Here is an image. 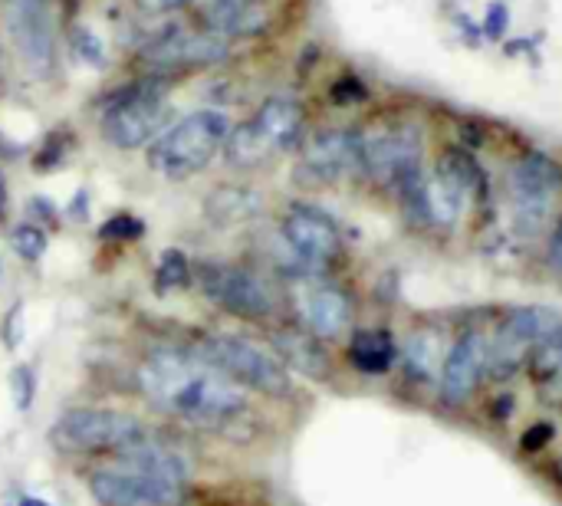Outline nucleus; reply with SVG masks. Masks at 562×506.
Here are the masks:
<instances>
[{
    "label": "nucleus",
    "instance_id": "29",
    "mask_svg": "<svg viewBox=\"0 0 562 506\" xmlns=\"http://www.w3.org/2000/svg\"><path fill=\"white\" fill-rule=\"evenodd\" d=\"M507 27H510V10H507V4H503V0H490L487 10H484V37L497 43V40H503Z\"/></svg>",
    "mask_w": 562,
    "mask_h": 506
},
{
    "label": "nucleus",
    "instance_id": "8",
    "mask_svg": "<svg viewBox=\"0 0 562 506\" xmlns=\"http://www.w3.org/2000/svg\"><path fill=\"white\" fill-rule=\"evenodd\" d=\"M194 280L201 283L204 296L224 309V313L260 322L277 309L273 286L257 270L240 263H201Z\"/></svg>",
    "mask_w": 562,
    "mask_h": 506
},
{
    "label": "nucleus",
    "instance_id": "31",
    "mask_svg": "<svg viewBox=\"0 0 562 506\" xmlns=\"http://www.w3.org/2000/svg\"><path fill=\"white\" fill-rule=\"evenodd\" d=\"M24 306L20 303H14V309H10L7 313V319H4V342H7V349H17L20 345V336H24V332H20V326H24Z\"/></svg>",
    "mask_w": 562,
    "mask_h": 506
},
{
    "label": "nucleus",
    "instance_id": "28",
    "mask_svg": "<svg viewBox=\"0 0 562 506\" xmlns=\"http://www.w3.org/2000/svg\"><path fill=\"white\" fill-rule=\"evenodd\" d=\"M73 50H76L79 60L89 63V66L106 63V43H102L89 27H76L73 30Z\"/></svg>",
    "mask_w": 562,
    "mask_h": 506
},
{
    "label": "nucleus",
    "instance_id": "10",
    "mask_svg": "<svg viewBox=\"0 0 562 506\" xmlns=\"http://www.w3.org/2000/svg\"><path fill=\"white\" fill-rule=\"evenodd\" d=\"M89 493L99 506H178L185 500V483H171L112 460L109 467L93 470Z\"/></svg>",
    "mask_w": 562,
    "mask_h": 506
},
{
    "label": "nucleus",
    "instance_id": "25",
    "mask_svg": "<svg viewBox=\"0 0 562 506\" xmlns=\"http://www.w3.org/2000/svg\"><path fill=\"white\" fill-rule=\"evenodd\" d=\"M369 86L362 83L355 73H342L336 83L329 86V102L332 106H359V102H369Z\"/></svg>",
    "mask_w": 562,
    "mask_h": 506
},
{
    "label": "nucleus",
    "instance_id": "12",
    "mask_svg": "<svg viewBox=\"0 0 562 506\" xmlns=\"http://www.w3.org/2000/svg\"><path fill=\"white\" fill-rule=\"evenodd\" d=\"M352 171H362V132L355 129H323L303 145L296 175L303 184L323 188L336 184Z\"/></svg>",
    "mask_w": 562,
    "mask_h": 506
},
{
    "label": "nucleus",
    "instance_id": "18",
    "mask_svg": "<svg viewBox=\"0 0 562 506\" xmlns=\"http://www.w3.org/2000/svg\"><path fill=\"white\" fill-rule=\"evenodd\" d=\"M273 349H277L280 362L296 368L309 378H326L329 375V355L323 349V339L303 329H283L273 336Z\"/></svg>",
    "mask_w": 562,
    "mask_h": 506
},
{
    "label": "nucleus",
    "instance_id": "3",
    "mask_svg": "<svg viewBox=\"0 0 562 506\" xmlns=\"http://www.w3.org/2000/svg\"><path fill=\"white\" fill-rule=\"evenodd\" d=\"M171 83H175L171 76L152 73L109 92L99 119V129L106 135V142L116 145L119 152H135V148L152 145L165 132Z\"/></svg>",
    "mask_w": 562,
    "mask_h": 506
},
{
    "label": "nucleus",
    "instance_id": "7",
    "mask_svg": "<svg viewBox=\"0 0 562 506\" xmlns=\"http://www.w3.org/2000/svg\"><path fill=\"white\" fill-rule=\"evenodd\" d=\"M362 171L411 201L421 188V135L408 125L362 132Z\"/></svg>",
    "mask_w": 562,
    "mask_h": 506
},
{
    "label": "nucleus",
    "instance_id": "14",
    "mask_svg": "<svg viewBox=\"0 0 562 506\" xmlns=\"http://www.w3.org/2000/svg\"><path fill=\"white\" fill-rule=\"evenodd\" d=\"M487 372V339L480 332H464L444 355L441 395L447 405H464Z\"/></svg>",
    "mask_w": 562,
    "mask_h": 506
},
{
    "label": "nucleus",
    "instance_id": "13",
    "mask_svg": "<svg viewBox=\"0 0 562 506\" xmlns=\"http://www.w3.org/2000/svg\"><path fill=\"white\" fill-rule=\"evenodd\" d=\"M280 237L286 240V247L306 263L309 273H319L323 267H329L342 253V234L336 221L313 204L286 207V214L280 221Z\"/></svg>",
    "mask_w": 562,
    "mask_h": 506
},
{
    "label": "nucleus",
    "instance_id": "9",
    "mask_svg": "<svg viewBox=\"0 0 562 506\" xmlns=\"http://www.w3.org/2000/svg\"><path fill=\"white\" fill-rule=\"evenodd\" d=\"M139 56L155 76H171V73H188V69L224 63L231 56V40L217 37V33L204 27H188V30L171 27L162 37L148 40Z\"/></svg>",
    "mask_w": 562,
    "mask_h": 506
},
{
    "label": "nucleus",
    "instance_id": "39",
    "mask_svg": "<svg viewBox=\"0 0 562 506\" xmlns=\"http://www.w3.org/2000/svg\"><path fill=\"white\" fill-rule=\"evenodd\" d=\"M559 477H562V460H559Z\"/></svg>",
    "mask_w": 562,
    "mask_h": 506
},
{
    "label": "nucleus",
    "instance_id": "11",
    "mask_svg": "<svg viewBox=\"0 0 562 506\" xmlns=\"http://www.w3.org/2000/svg\"><path fill=\"white\" fill-rule=\"evenodd\" d=\"M7 33L30 73L47 79L56 66V27L50 0H7Z\"/></svg>",
    "mask_w": 562,
    "mask_h": 506
},
{
    "label": "nucleus",
    "instance_id": "22",
    "mask_svg": "<svg viewBox=\"0 0 562 506\" xmlns=\"http://www.w3.org/2000/svg\"><path fill=\"white\" fill-rule=\"evenodd\" d=\"M438 362H444V349H441V336L434 329H418L408 336L405 345V368L408 375L415 378H431Z\"/></svg>",
    "mask_w": 562,
    "mask_h": 506
},
{
    "label": "nucleus",
    "instance_id": "36",
    "mask_svg": "<svg viewBox=\"0 0 562 506\" xmlns=\"http://www.w3.org/2000/svg\"><path fill=\"white\" fill-rule=\"evenodd\" d=\"M30 207H33V211H37V214H43V217H47V221H53V217H56L53 204H50L47 198H33V201H30Z\"/></svg>",
    "mask_w": 562,
    "mask_h": 506
},
{
    "label": "nucleus",
    "instance_id": "4",
    "mask_svg": "<svg viewBox=\"0 0 562 506\" xmlns=\"http://www.w3.org/2000/svg\"><path fill=\"white\" fill-rule=\"evenodd\" d=\"M194 355L237 388L260 391L267 398H286L293 391L290 372L280 362V355L244 336H204Z\"/></svg>",
    "mask_w": 562,
    "mask_h": 506
},
{
    "label": "nucleus",
    "instance_id": "32",
    "mask_svg": "<svg viewBox=\"0 0 562 506\" xmlns=\"http://www.w3.org/2000/svg\"><path fill=\"white\" fill-rule=\"evenodd\" d=\"M553 434H556V428L553 424H533L530 431L523 434V451H536V447H546L549 441H553Z\"/></svg>",
    "mask_w": 562,
    "mask_h": 506
},
{
    "label": "nucleus",
    "instance_id": "23",
    "mask_svg": "<svg viewBox=\"0 0 562 506\" xmlns=\"http://www.w3.org/2000/svg\"><path fill=\"white\" fill-rule=\"evenodd\" d=\"M191 280H194V267H191L188 253L178 250V247L165 250L162 260H158V267H155V290L158 293L185 290Z\"/></svg>",
    "mask_w": 562,
    "mask_h": 506
},
{
    "label": "nucleus",
    "instance_id": "26",
    "mask_svg": "<svg viewBox=\"0 0 562 506\" xmlns=\"http://www.w3.org/2000/svg\"><path fill=\"white\" fill-rule=\"evenodd\" d=\"M10 395H14L17 411H30L33 398H37V372L30 365H17L10 372Z\"/></svg>",
    "mask_w": 562,
    "mask_h": 506
},
{
    "label": "nucleus",
    "instance_id": "34",
    "mask_svg": "<svg viewBox=\"0 0 562 506\" xmlns=\"http://www.w3.org/2000/svg\"><path fill=\"white\" fill-rule=\"evenodd\" d=\"M66 148L60 145V138H50L47 145H43V152L37 155V168H50V165H60V158H63Z\"/></svg>",
    "mask_w": 562,
    "mask_h": 506
},
{
    "label": "nucleus",
    "instance_id": "6",
    "mask_svg": "<svg viewBox=\"0 0 562 506\" xmlns=\"http://www.w3.org/2000/svg\"><path fill=\"white\" fill-rule=\"evenodd\" d=\"M510 204H513V221L520 234H536L539 227L553 217L556 198L562 194V165L539 148H530L510 165L507 175Z\"/></svg>",
    "mask_w": 562,
    "mask_h": 506
},
{
    "label": "nucleus",
    "instance_id": "37",
    "mask_svg": "<svg viewBox=\"0 0 562 506\" xmlns=\"http://www.w3.org/2000/svg\"><path fill=\"white\" fill-rule=\"evenodd\" d=\"M7 201H10V191H7V178H4V171H0V217L7 214Z\"/></svg>",
    "mask_w": 562,
    "mask_h": 506
},
{
    "label": "nucleus",
    "instance_id": "5",
    "mask_svg": "<svg viewBox=\"0 0 562 506\" xmlns=\"http://www.w3.org/2000/svg\"><path fill=\"white\" fill-rule=\"evenodd\" d=\"M148 431L139 418L116 408H70L50 424V444L60 454L93 457V454H119L129 444L142 441Z\"/></svg>",
    "mask_w": 562,
    "mask_h": 506
},
{
    "label": "nucleus",
    "instance_id": "24",
    "mask_svg": "<svg viewBox=\"0 0 562 506\" xmlns=\"http://www.w3.org/2000/svg\"><path fill=\"white\" fill-rule=\"evenodd\" d=\"M47 234H43V227L40 224H17L14 230H10V247H14V253L20 260H27V263H37L43 253H47Z\"/></svg>",
    "mask_w": 562,
    "mask_h": 506
},
{
    "label": "nucleus",
    "instance_id": "16",
    "mask_svg": "<svg viewBox=\"0 0 562 506\" xmlns=\"http://www.w3.org/2000/svg\"><path fill=\"white\" fill-rule=\"evenodd\" d=\"M254 129L267 138V145L277 155L293 152L303 142V129H306V109L300 99L293 96H270L260 102V109L250 115Z\"/></svg>",
    "mask_w": 562,
    "mask_h": 506
},
{
    "label": "nucleus",
    "instance_id": "21",
    "mask_svg": "<svg viewBox=\"0 0 562 506\" xmlns=\"http://www.w3.org/2000/svg\"><path fill=\"white\" fill-rule=\"evenodd\" d=\"M438 175L451 181L454 188H461L470 201H474L477 194L484 191V171H480L474 155L464 152V148H454L451 145L447 152H441V158H438Z\"/></svg>",
    "mask_w": 562,
    "mask_h": 506
},
{
    "label": "nucleus",
    "instance_id": "1",
    "mask_svg": "<svg viewBox=\"0 0 562 506\" xmlns=\"http://www.w3.org/2000/svg\"><path fill=\"white\" fill-rule=\"evenodd\" d=\"M139 391L158 411L198 424V428H224L247 411L244 388L217 375L194 352L155 349L145 355L135 372Z\"/></svg>",
    "mask_w": 562,
    "mask_h": 506
},
{
    "label": "nucleus",
    "instance_id": "19",
    "mask_svg": "<svg viewBox=\"0 0 562 506\" xmlns=\"http://www.w3.org/2000/svg\"><path fill=\"white\" fill-rule=\"evenodd\" d=\"M398 359V345L388 329H355L349 339V362L365 375H385Z\"/></svg>",
    "mask_w": 562,
    "mask_h": 506
},
{
    "label": "nucleus",
    "instance_id": "20",
    "mask_svg": "<svg viewBox=\"0 0 562 506\" xmlns=\"http://www.w3.org/2000/svg\"><path fill=\"white\" fill-rule=\"evenodd\" d=\"M224 158H227V165L237 168V171H254L260 168L263 161H270L273 155V148L267 145V138H263L257 129H254V122H237L231 135H227V142H224Z\"/></svg>",
    "mask_w": 562,
    "mask_h": 506
},
{
    "label": "nucleus",
    "instance_id": "17",
    "mask_svg": "<svg viewBox=\"0 0 562 506\" xmlns=\"http://www.w3.org/2000/svg\"><path fill=\"white\" fill-rule=\"evenodd\" d=\"M260 214H263V194L257 188H250V184H217L214 191H208V198H204V217L221 230L250 224Z\"/></svg>",
    "mask_w": 562,
    "mask_h": 506
},
{
    "label": "nucleus",
    "instance_id": "15",
    "mask_svg": "<svg viewBox=\"0 0 562 506\" xmlns=\"http://www.w3.org/2000/svg\"><path fill=\"white\" fill-rule=\"evenodd\" d=\"M296 303H300V316L306 322V329L319 339L342 336L352 322L349 296L332 283H309Z\"/></svg>",
    "mask_w": 562,
    "mask_h": 506
},
{
    "label": "nucleus",
    "instance_id": "27",
    "mask_svg": "<svg viewBox=\"0 0 562 506\" xmlns=\"http://www.w3.org/2000/svg\"><path fill=\"white\" fill-rule=\"evenodd\" d=\"M145 234V221L135 214H116L109 217L106 224H102L99 237L102 240H139Z\"/></svg>",
    "mask_w": 562,
    "mask_h": 506
},
{
    "label": "nucleus",
    "instance_id": "33",
    "mask_svg": "<svg viewBox=\"0 0 562 506\" xmlns=\"http://www.w3.org/2000/svg\"><path fill=\"white\" fill-rule=\"evenodd\" d=\"M546 263L553 267L556 276H562V217L556 221L553 234H549V247H546Z\"/></svg>",
    "mask_w": 562,
    "mask_h": 506
},
{
    "label": "nucleus",
    "instance_id": "30",
    "mask_svg": "<svg viewBox=\"0 0 562 506\" xmlns=\"http://www.w3.org/2000/svg\"><path fill=\"white\" fill-rule=\"evenodd\" d=\"M204 0H139V7L145 14H175V10L201 7Z\"/></svg>",
    "mask_w": 562,
    "mask_h": 506
},
{
    "label": "nucleus",
    "instance_id": "2",
    "mask_svg": "<svg viewBox=\"0 0 562 506\" xmlns=\"http://www.w3.org/2000/svg\"><path fill=\"white\" fill-rule=\"evenodd\" d=\"M231 129V115L221 109L188 112L148 145V168L165 181H188L221 155Z\"/></svg>",
    "mask_w": 562,
    "mask_h": 506
},
{
    "label": "nucleus",
    "instance_id": "38",
    "mask_svg": "<svg viewBox=\"0 0 562 506\" xmlns=\"http://www.w3.org/2000/svg\"><path fill=\"white\" fill-rule=\"evenodd\" d=\"M20 506H47V503L37 500V497H27V500H20Z\"/></svg>",
    "mask_w": 562,
    "mask_h": 506
},
{
    "label": "nucleus",
    "instance_id": "35",
    "mask_svg": "<svg viewBox=\"0 0 562 506\" xmlns=\"http://www.w3.org/2000/svg\"><path fill=\"white\" fill-rule=\"evenodd\" d=\"M70 214H73V217H79V221H86V217H89V194H86V191H79L76 198H73Z\"/></svg>",
    "mask_w": 562,
    "mask_h": 506
}]
</instances>
